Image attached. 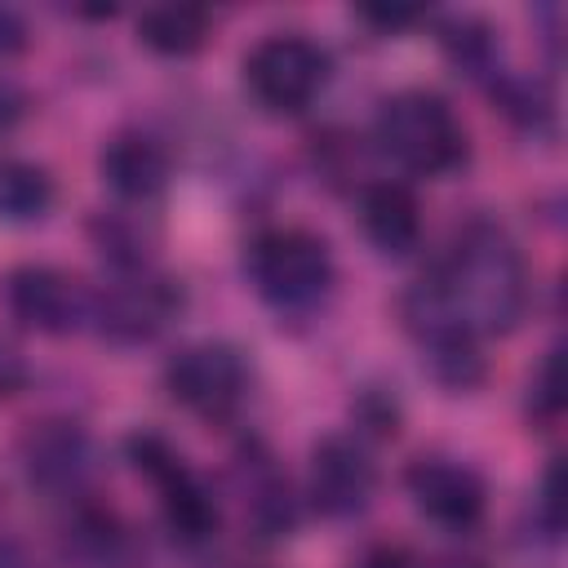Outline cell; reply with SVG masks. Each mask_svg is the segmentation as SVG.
I'll use <instances>...</instances> for the list:
<instances>
[{
    "label": "cell",
    "instance_id": "1",
    "mask_svg": "<svg viewBox=\"0 0 568 568\" xmlns=\"http://www.w3.org/2000/svg\"><path fill=\"white\" fill-rule=\"evenodd\" d=\"M528 311V266L515 240L493 222H470L453 235L430 275L404 293V324L430 346L479 342L510 333Z\"/></svg>",
    "mask_w": 568,
    "mask_h": 568
},
{
    "label": "cell",
    "instance_id": "2",
    "mask_svg": "<svg viewBox=\"0 0 568 568\" xmlns=\"http://www.w3.org/2000/svg\"><path fill=\"white\" fill-rule=\"evenodd\" d=\"M377 146L417 178H439L466 164V129L430 89H404L377 106Z\"/></svg>",
    "mask_w": 568,
    "mask_h": 568
},
{
    "label": "cell",
    "instance_id": "3",
    "mask_svg": "<svg viewBox=\"0 0 568 568\" xmlns=\"http://www.w3.org/2000/svg\"><path fill=\"white\" fill-rule=\"evenodd\" d=\"M248 280L271 306L306 311L333 284V253L306 226H271L248 244Z\"/></svg>",
    "mask_w": 568,
    "mask_h": 568
},
{
    "label": "cell",
    "instance_id": "4",
    "mask_svg": "<svg viewBox=\"0 0 568 568\" xmlns=\"http://www.w3.org/2000/svg\"><path fill=\"white\" fill-rule=\"evenodd\" d=\"M328 71H333L328 53L306 36H266L244 58L248 93L257 98V106H266L275 115L306 111L320 98V89L328 84Z\"/></svg>",
    "mask_w": 568,
    "mask_h": 568
},
{
    "label": "cell",
    "instance_id": "5",
    "mask_svg": "<svg viewBox=\"0 0 568 568\" xmlns=\"http://www.w3.org/2000/svg\"><path fill=\"white\" fill-rule=\"evenodd\" d=\"M129 457H133L138 475H146L155 484L164 519L182 541H209L217 532L213 493L204 488V479L186 466V457L169 439H160L151 430H138V435H129Z\"/></svg>",
    "mask_w": 568,
    "mask_h": 568
},
{
    "label": "cell",
    "instance_id": "6",
    "mask_svg": "<svg viewBox=\"0 0 568 568\" xmlns=\"http://www.w3.org/2000/svg\"><path fill=\"white\" fill-rule=\"evenodd\" d=\"M164 386L186 413H195L204 422H222V417H231L240 408V399L248 390V368H244L235 346L195 342V346H182L169 359Z\"/></svg>",
    "mask_w": 568,
    "mask_h": 568
},
{
    "label": "cell",
    "instance_id": "7",
    "mask_svg": "<svg viewBox=\"0 0 568 568\" xmlns=\"http://www.w3.org/2000/svg\"><path fill=\"white\" fill-rule=\"evenodd\" d=\"M178 311H182V288L146 266L124 271L115 284H106L102 297H93V320L115 342H151L178 320Z\"/></svg>",
    "mask_w": 568,
    "mask_h": 568
},
{
    "label": "cell",
    "instance_id": "8",
    "mask_svg": "<svg viewBox=\"0 0 568 568\" xmlns=\"http://www.w3.org/2000/svg\"><path fill=\"white\" fill-rule=\"evenodd\" d=\"M4 297L18 324L49 333V337L75 333L84 320H93L89 288L58 266H18L4 284Z\"/></svg>",
    "mask_w": 568,
    "mask_h": 568
},
{
    "label": "cell",
    "instance_id": "9",
    "mask_svg": "<svg viewBox=\"0 0 568 568\" xmlns=\"http://www.w3.org/2000/svg\"><path fill=\"white\" fill-rule=\"evenodd\" d=\"M408 484V497L417 501V510L444 528H475L484 519V479L462 466V462H448V457H422L408 466L404 475Z\"/></svg>",
    "mask_w": 568,
    "mask_h": 568
},
{
    "label": "cell",
    "instance_id": "10",
    "mask_svg": "<svg viewBox=\"0 0 568 568\" xmlns=\"http://www.w3.org/2000/svg\"><path fill=\"white\" fill-rule=\"evenodd\" d=\"M377 484V470L368 462V453L346 439V435H328L324 444H315L311 453V501L320 515L328 519H351L368 506Z\"/></svg>",
    "mask_w": 568,
    "mask_h": 568
},
{
    "label": "cell",
    "instance_id": "11",
    "mask_svg": "<svg viewBox=\"0 0 568 568\" xmlns=\"http://www.w3.org/2000/svg\"><path fill=\"white\" fill-rule=\"evenodd\" d=\"M18 457H22V470L36 488L44 493H80L89 470H93V448H89V435L75 426V422H40L22 435L18 444Z\"/></svg>",
    "mask_w": 568,
    "mask_h": 568
},
{
    "label": "cell",
    "instance_id": "12",
    "mask_svg": "<svg viewBox=\"0 0 568 568\" xmlns=\"http://www.w3.org/2000/svg\"><path fill=\"white\" fill-rule=\"evenodd\" d=\"M62 559L71 568H142V541L133 528L102 506H80L62 528Z\"/></svg>",
    "mask_w": 568,
    "mask_h": 568
},
{
    "label": "cell",
    "instance_id": "13",
    "mask_svg": "<svg viewBox=\"0 0 568 568\" xmlns=\"http://www.w3.org/2000/svg\"><path fill=\"white\" fill-rule=\"evenodd\" d=\"M98 169L120 200H151L169 182V151L146 133H115L102 146Z\"/></svg>",
    "mask_w": 568,
    "mask_h": 568
},
{
    "label": "cell",
    "instance_id": "14",
    "mask_svg": "<svg viewBox=\"0 0 568 568\" xmlns=\"http://www.w3.org/2000/svg\"><path fill=\"white\" fill-rule=\"evenodd\" d=\"M359 222L382 253H408L422 235V209L404 182H373L359 200Z\"/></svg>",
    "mask_w": 568,
    "mask_h": 568
},
{
    "label": "cell",
    "instance_id": "15",
    "mask_svg": "<svg viewBox=\"0 0 568 568\" xmlns=\"http://www.w3.org/2000/svg\"><path fill=\"white\" fill-rule=\"evenodd\" d=\"M209 27L213 18L200 4H155V9H142L138 40L164 58H186L209 40Z\"/></svg>",
    "mask_w": 568,
    "mask_h": 568
},
{
    "label": "cell",
    "instance_id": "16",
    "mask_svg": "<svg viewBox=\"0 0 568 568\" xmlns=\"http://www.w3.org/2000/svg\"><path fill=\"white\" fill-rule=\"evenodd\" d=\"M53 204V182L31 160H0V217L4 222H36Z\"/></svg>",
    "mask_w": 568,
    "mask_h": 568
},
{
    "label": "cell",
    "instance_id": "17",
    "mask_svg": "<svg viewBox=\"0 0 568 568\" xmlns=\"http://www.w3.org/2000/svg\"><path fill=\"white\" fill-rule=\"evenodd\" d=\"M564 408V395H559V351H550V359L541 364V377H537V390H532V413L541 422H555Z\"/></svg>",
    "mask_w": 568,
    "mask_h": 568
},
{
    "label": "cell",
    "instance_id": "18",
    "mask_svg": "<svg viewBox=\"0 0 568 568\" xmlns=\"http://www.w3.org/2000/svg\"><path fill=\"white\" fill-rule=\"evenodd\" d=\"M27 382H31V368H27L22 351H18V346H9V342L0 337V404H9L13 395H22V390H27Z\"/></svg>",
    "mask_w": 568,
    "mask_h": 568
},
{
    "label": "cell",
    "instance_id": "19",
    "mask_svg": "<svg viewBox=\"0 0 568 568\" xmlns=\"http://www.w3.org/2000/svg\"><path fill=\"white\" fill-rule=\"evenodd\" d=\"M559 479H564V466L555 462L550 470H546V484H541V519H546V528L550 532H559Z\"/></svg>",
    "mask_w": 568,
    "mask_h": 568
},
{
    "label": "cell",
    "instance_id": "20",
    "mask_svg": "<svg viewBox=\"0 0 568 568\" xmlns=\"http://www.w3.org/2000/svg\"><path fill=\"white\" fill-rule=\"evenodd\" d=\"M359 18L373 22V27H382V31H395V27L417 22L422 13H417V9H359Z\"/></svg>",
    "mask_w": 568,
    "mask_h": 568
},
{
    "label": "cell",
    "instance_id": "21",
    "mask_svg": "<svg viewBox=\"0 0 568 568\" xmlns=\"http://www.w3.org/2000/svg\"><path fill=\"white\" fill-rule=\"evenodd\" d=\"M22 44H27L22 22H18L13 13H4V9H0V53H18Z\"/></svg>",
    "mask_w": 568,
    "mask_h": 568
},
{
    "label": "cell",
    "instance_id": "22",
    "mask_svg": "<svg viewBox=\"0 0 568 568\" xmlns=\"http://www.w3.org/2000/svg\"><path fill=\"white\" fill-rule=\"evenodd\" d=\"M22 115V93L18 89H9V84H0V129L4 124H13Z\"/></svg>",
    "mask_w": 568,
    "mask_h": 568
},
{
    "label": "cell",
    "instance_id": "23",
    "mask_svg": "<svg viewBox=\"0 0 568 568\" xmlns=\"http://www.w3.org/2000/svg\"><path fill=\"white\" fill-rule=\"evenodd\" d=\"M359 568H408V555L404 550H373Z\"/></svg>",
    "mask_w": 568,
    "mask_h": 568
},
{
    "label": "cell",
    "instance_id": "24",
    "mask_svg": "<svg viewBox=\"0 0 568 568\" xmlns=\"http://www.w3.org/2000/svg\"><path fill=\"white\" fill-rule=\"evenodd\" d=\"M0 568H36L18 541H0Z\"/></svg>",
    "mask_w": 568,
    "mask_h": 568
},
{
    "label": "cell",
    "instance_id": "25",
    "mask_svg": "<svg viewBox=\"0 0 568 568\" xmlns=\"http://www.w3.org/2000/svg\"><path fill=\"white\" fill-rule=\"evenodd\" d=\"M444 568H479V564H470V559H462V564H457V559H453V564H444Z\"/></svg>",
    "mask_w": 568,
    "mask_h": 568
}]
</instances>
